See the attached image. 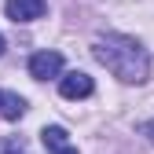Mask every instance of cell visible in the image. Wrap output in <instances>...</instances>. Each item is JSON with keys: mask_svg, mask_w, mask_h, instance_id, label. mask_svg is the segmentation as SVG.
Here are the masks:
<instances>
[{"mask_svg": "<svg viewBox=\"0 0 154 154\" xmlns=\"http://www.w3.org/2000/svg\"><path fill=\"white\" fill-rule=\"evenodd\" d=\"M92 55L118 77V81H125V85H143L150 77V55H147V48L136 41V37L99 33L92 41Z\"/></svg>", "mask_w": 154, "mask_h": 154, "instance_id": "6da1fadb", "label": "cell"}, {"mask_svg": "<svg viewBox=\"0 0 154 154\" xmlns=\"http://www.w3.org/2000/svg\"><path fill=\"white\" fill-rule=\"evenodd\" d=\"M92 92H95L92 77L81 73V70H70V73L59 77V95H63V99H88Z\"/></svg>", "mask_w": 154, "mask_h": 154, "instance_id": "7a4b0ae2", "label": "cell"}, {"mask_svg": "<svg viewBox=\"0 0 154 154\" xmlns=\"http://www.w3.org/2000/svg\"><path fill=\"white\" fill-rule=\"evenodd\" d=\"M29 77H37V81L63 77V55L59 51H37V55H29Z\"/></svg>", "mask_w": 154, "mask_h": 154, "instance_id": "3957f363", "label": "cell"}, {"mask_svg": "<svg viewBox=\"0 0 154 154\" xmlns=\"http://www.w3.org/2000/svg\"><path fill=\"white\" fill-rule=\"evenodd\" d=\"M4 11H8L11 22H37V18H44L48 0H8Z\"/></svg>", "mask_w": 154, "mask_h": 154, "instance_id": "277c9868", "label": "cell"}, {"mask_svg": "<svg viewBox=\"0 0 154 154\" xmlns=\"http://www.w3.org/2000/svg\"><path fill=\"white\" fill-rule=\"evenodd\" d=\"M41 143H44L48 154H77V147H73V140H70V132H66L63 125H44Z\"/></svg>", "mask_w": 154, "mask_h": 154, "instance_id": "5b68a950", "label": "cell"}, {"mask_svg": "<svg viewBox=\"0 0 154 154\" xmlns=\"http://www.w3.org/2000/svg\"><path fill=\"white\" fill-rule=\"evenodd\" d=\"M0 114H4L8 121H18V118L26 114V99L15 95V92H4V95H0Z\"/></svg>", "mask_w": 154, "mask_h": 154, "instance_id": "8992f818", "label": "cell"}, {"mask_svg": "<svg viewBox=\"0 0 154 154\" xmlns=\"http://www.w3.org/2000/svg\"><path fill=\"white\" fill-rule=\"evenodd\" d=\"M0 154H29V147L22 136H8V140H0Z\"/></svg>", "mask_w": 154, "mask_h": 154, "instance_id": "52a82bcc", "label": "cell"}, {"mask_svg": "<svg viewBox=\"0 0 154 154\" xmlns=\"http://www.w3.org/2000/svg\"><path fill=\"white\" fill-rule=\"evenodd\" d=\"M136 132H140V136L154 147V118H150V121H140V125H136Z\"/></svg>", "mask_w": 154, "mask_h": 154, "instance_id": "ba28073f", "label": "cell"}, {"mask_svg": "<svg viewBox=\"0 0 154 154\" xmlns=\"http://www.w3.org/2000/svg\"><path fill=\"white\" fill-rule=\"evenodd\" d=\"M4 48H8V41H4V33H0V55H4Z\"/></svg>", "mask_w": 154, "mask_h": 154, "instance_id": "9c48e42d", "label": "cell"}, {"mask_svg": "<svg viewBox=\"0 0 154 154\" xmlns=\"http://www.w3.org/2000/svg\"><path fill=\"white\" fill-rule=\"evenodd\" d=\"M0 95H4V92H0Z\"/></svg>", "mask_w": 154, "mask_h": 154, "instance_id": "30bf717a", "label": "cell"}]
</instances>
